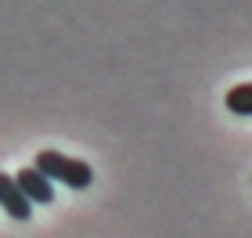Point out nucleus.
Listing matches in <instances>:
<instances>
[{
    "mask_svg": "<svg viewBox=\"0 0 252 238\" xmlns=\"http://www.w3.org/2000/svg\"><path fill=\"white\" fill-rule=\"evenodd\" d=\"M32 170H36L40 177H47L51 184L58 180V184L72 188V191H83V188H90V180H94V170H90L83 159L62 155V152H51V148L36 152V159H32Z\"/></svg>",
    "mask_w": 252,
    "mask_h": 238,
    "instance_id": "obj_1",
    "label": "nucleus"
},
{
    "mask_svg": "<svg viewBox=\"0 0 252 238\" xmlns=\"http://www.w3.org/2000/svg\"><path fill=\"white\" fill-rule=\"evenodd\" d=\"M15 184L22 188V195L29 199V206H51L54 202V184L47 177H40L32 166H22L15 173Z\"/></svg>",
    "mask_w": 252,
    "mask_h": 238,
    "instance_id": "obj_2",
    "label": "nucleus"
},
{
    "mask_svg": "<svg viewBox=\"0 0 252 238\" xmlns=\"http://www.w3.org/2000/svg\"><path fill=\"white\" fill-rule=\"evenodd\" d=\"M0 209H4L11 220H29L32 217L29 199L22 195V188L15 184V177L4 173V170H0Z\"/></svg>",
    "mask_w": 252,
    "mask_h": 238,
    "instance_id": "obj_3",
    "label": "nucleus"
},
{
    "mask_svg": "<svg viewBox=\"0 0 252 238\" xmlns=\"http://www.w3.org/2000/svg\"><path fill=\"white\" fill-rule=\"evenodd\" d=\"M227 108L234 116H252V83H238L227 90Z\"/></svg>",
    "mask_w": 252,
    "mask_h": 238,
    "instance_id": "obj_4",
    "label": "nucleus"
}]
</instances>
